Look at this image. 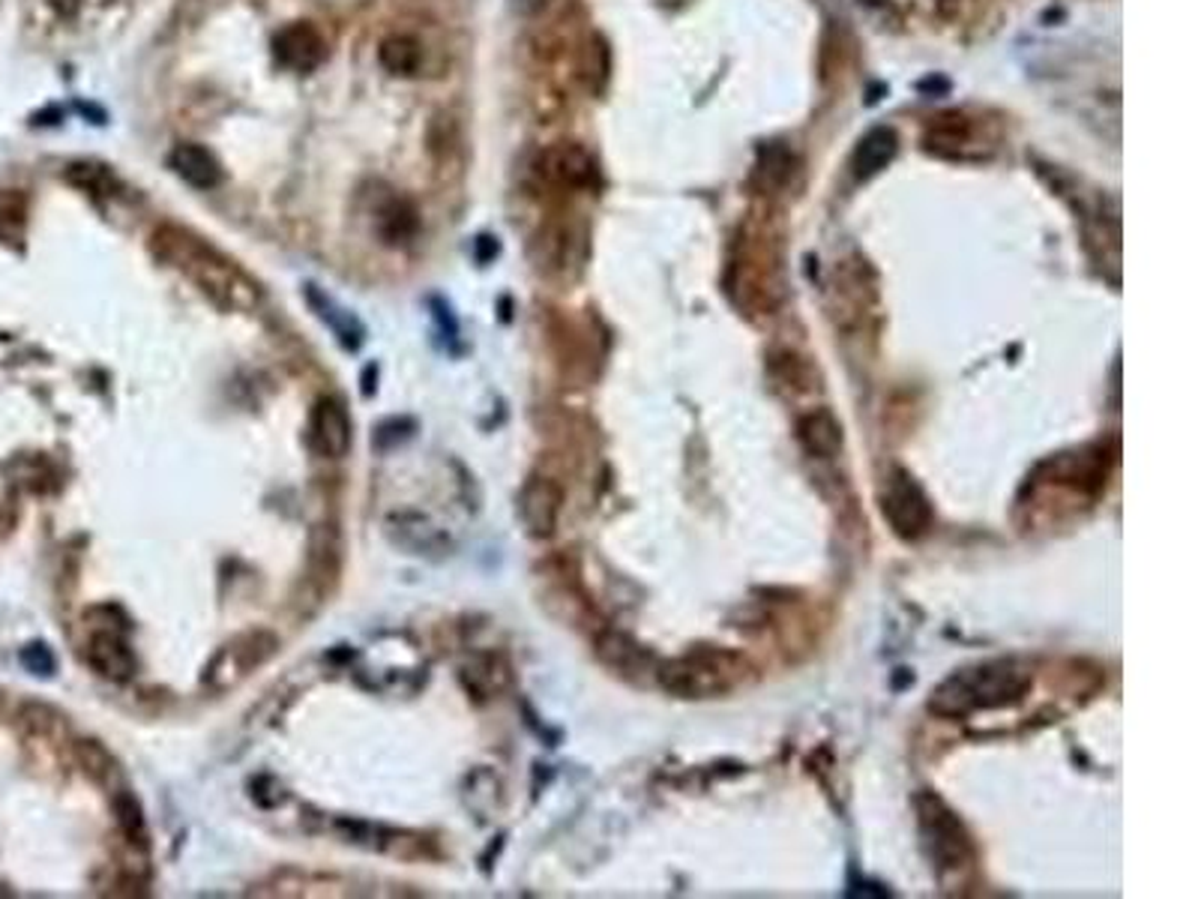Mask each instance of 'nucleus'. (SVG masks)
Instances as JSON below:
<instances>
[{"label":"nucleus","instance_id":"20e7f679","mask_svg":"<svg viewBox=\"0 0 1198 899\" xmlns=\"http://www.w3.org/2000/svg\"><path fill=\"white\" fill-rule=\"evenodd\" d=\"M914 807H917V819H920L924 846L929 849V858H932L935 867L941 872L968 867L974 849L971 837H968L959 816L932 791H920Z\"/></svg>","mask_w":1198,"mask_h":899},{"label":"nucleus","instance_id":"cd10ccee","mask_svg":"<svg viewBox=\"0 0 1198 899\" xmlns=\"http://www.w3.org/2000/svg\"><path fill=\"white\" fill-rule=\"evenodd\" d=\"M917 90H920V93H947V90H950V81L941 79V76H929V79H924L920 84H917Z\"/></svg>","mask_w":1198,"mask_h":899},{"label":"nucleus","instance_id":"f8f14e48","mask_svg":"<svg viewBox=\"0 0 1198 899\" xmlns=\"http://www.w3.org/2000/svg\"><path fill=\"white\" fill-rule=\"evenodd\" d=\"M926 150L941 159H971L968 150L977 148V136H974L971 120L959 114V111H950V114H941L935 118L926 129Z\"/></svg>","mask_w":1198,"mask_h":899},{"label":"nucleus","instance_id":"393cba45","mask_svg":"<svg viewBox=\"0 0 1198 899\" xmlns=\"http://www.w3.org/2000/svg\"><path fill=\"white\" fill-rule=\"evenodd\" d=\"M67 178L76 183V187L88 189V192H111L114 189V178L106 166H93V162H76L69 166Z\"/></svg>","mask_w":1198,"mask_h":899},{"label":"nucleus","instance_id":"ddd939ff","mask_svg":"<svg viewBox=\"0 0 1198 899\" xmlns=\"http://www.w3.org/2000/svg\"><path fill=\"white\" fill-rule=\"evenodd\" d=\"M168 166H171V171H174L187 187L201 189V192L217 189L219 183H222V166H219V159L207 148H201V144H178V148L171 150V157H168Z\"/></svg>","mask_w":1198,"mask_h":899},{"label":"nucleus","instance_id":"9d476101","mask_svg":"<svg viewBox=\"0 0 1198 899\" xmlns=\"http://www.w3.org/2000/svg\"><path fill=\"white\" fill-rule=\"evenodd\" d=\"M273 51L279 67L291 72H312L327 58V42L321 30L312 28L309 21H294L276 33Z\"/></svg>","mask_w":1198,"mask_h":899},{"label":"nucleus","instance_id":"c85d7f7f","mask_svg":"<svg viewBox=\"0 0 1198 899\" xmlns=\"http://www.w3.org/2000/svg\"><path fill=\"white\" fill-rule=\"evenodd\" d=\"M512 7L521 12V16H533L549 7V0H512Z\"/></svg>","mask_w":1198,"mask_h":899},{"label":"nucleus","instance_id":"b1692460","mask_svg":"<svg viewBox=\"0 0 1198 899\" xmlns=\"http://www.w3.org/2000/svg\"><path fill=\"white\" fill-rule=\"evenodd\" d=\"M28 226V198L19 189H0V240L16 243Z\"/></svg>","mask_w":1198,"mask_h":899},{"label":"nucleus","instance_id":"c756f323","mask_svg":"<svg viewBox=\"0 0 1198 899\" xmlns=\"http://www.w3.org/2000/svg\"><path fill=\"white\" fill-rule=\"evenodd\" d=\"M860 3H866V7H885L887 0H860Z\"/></svg>","mask_w":1198,"mask_h":899},{"label":"nucleus","instance_id":"6e6552de","mask_svg":"<svg viewBox=\"0 0 1198 899\" xmlns=\"http://www.w3.org/2000/svg\"><path fill=\"white\" fill-rule=\"evenodd\" d=\"M563 510V489L551 477H531L519 492V519L531 537H551Z\"/></svg>","mask_w":1198,"mask_h":899},{"label":"nucleus","instance_id":"9b49d317","mask_svg":"<svg viewBox=\"0 0 1198 899\" xmlns=\"http://www.w3.org/2000/svg\"><path fill=\"white\" fill-rule=\"evenodd\" d=\"M88 662L93 666V672L114 683L129 681L138 669L136 653L127 645V639L114 630H99L90 636Z\"/></svg>","mask_w":1198,"mask_h":899},{"label":"nucleus","instance_id":"0eeeda50","mask_svg":"<svg viewBox=\"0 0 1198 899\" xmlns=\"http://www.w3.org/2000/svg\"><path fill=\"white\" fill-rule=\"evenodd\" d=\"M351 441H355V426H351V414L342 399H333V396L318 399L312 417H309V444L315 453L327 456V459H342L351 450Z\"/></svg>","mask_w":1198,"mask_h":899},{"label":"nucleus","instance_id":"6ab92c4d","mask_svg":"<svg viewBox=\"0 0 1198 899\" xmlns=\"http://www.w3.org/2000/svg\"><path fill=\"white\" fill-rule=\"evenodd\" d=\"M378 63H381L390 76L411 79L422 67L420 42L405 37V33H393V37H387V40H381V46H378Z\"/></svg>","mask_w":1198,"mask_h":899},{"label":"nucleus","instance_id":"2eb2a0df","mask_svg":"<svg viewBox=\"0 0 1198 899\" xmlns=\"http://www.w3.org/2000/svg\"><path fill=\"white\" fill-rule=\"evenodd\" d=\"M896 150H899L896 129L872 127L869 132H866L863 139L857 141L855 159H851L855 174L860 180H869V178H875V174H881V171H885L887 166L896 159Z\"/></svg>","mask_w":1198,"mask_h":899},{"label":"nucleus","instance_id":"a878e982","mask_svg":"<svg viewBox=\"0 0 1198 899\" xmlns=\"http://www.w3.org/2000/svg\"><path fill=\"white\" fill-rule=\"evenodd\" d=\"M21 662L28 666L30 672L42 675V678H49V675L54 672V653H51L46 645H28V648L21 651Z\"/></svg>","mask_w":1198,"mask_h":899},{"label":"nucleus","instance_id":"4be33fe9","mask_svg":"<svg viewBox=\"0 0 1198 899\" xmlns=\"http://www.w3.org/2000/svg\"><path fill=\"white\" fill-rule=\"evenodd\" d=\"M791 171H795V153L782 141L761 144L756 162V180L761 183V189L782 187L791 178Z\"/></svg>","mask_w":1198,"mask_h":899},{"label":"nucleus","instance_id":"a211bd4d","mask_svg":"<svg viewBox=\"0 0 1198 899\" xmlns=\"http://www.w3.org/2000/svg\"><path fill=\"white\" fill-rule=\"evenodd\" d=\"M462 681L468 692L480 696V699L498 696L512 681L510 662L503 660L501 653H477L462 666Z\"/></svg>","mask_w":1198,"mask_h":899},{"label":"nucleus","instance_id":"5701e85b","mask_svg":"<svg viewBox=\"0 0 1198 899\" xmlns=\"http://www.w3.org/2000/svg\"><path fill=\"white\" fill-rule=\"evenodd\" d=\"M378 231H381L383 243H393V247L396 243H408L417 234V213L402 198H390L378 210Z\"/></svg>","mask_w":1198,"mask_h":899},{"label":"nucleus","instance_id":"dca6fc26","mask_svg":"<svg viewBox=\"0 0 1198 899\" xmlns=\"http://www.w3.org/2000/svg\"><path fill=\"white\" fill-rule=\"evenodd\" d=\"M306 300H309L315 316L333 330V337L342 342V348H348V351L360 348V342H363V324H360L348 309L339 307L333 297L325 294L318 286H306Z\"/></svg>","mask_w":1198,"mask_h":899},{"label":"nucleus","instance_id":"aec40b11","mask_svg":"<svg viewBox=\"0 0 1198 899\" xmlns=\"http://www.w3.org/2000/svg\"><path fill=\"white\" fill-rule=\"evenodd\" d=\"M76 759H79L81 771L88 773L90 780L106 786L109 791L123 789V773H120L118 759L111 756L106 747L99 741H79L76 743Z\"/></svg>","mask_w":1198,"mask_h":899},{"label":"nucleus","instance_id":"f03ea898","mask_svg":"<svg viewBox=\"0 0 1198 899\" xmlns=\"http://www.w3.org/2000/svg\"><path fill=\"white\" fill-rule=\"evenodd\" d=\"M1031 690V672L1016 660H989L959 669L929 692V711L944 720H968L980 711L1012 708Z\"/></svg>","mask_w":1198,"mask_h":899},{"label":"nucleus","instance_id":"7ed1b4c3","mask_svg":"<svg viewBox=\"0 0 1198 899\" xmlns=\"http://www.w3.org/2000/svg\"><path fill=\"white\" fill-rule=\"evenodd\" d=\"M749 666L747 660L726 648H692L683 657H675L659 666L662 690L680 699H717L743 683Z\"/></svg>","mask_w":1198,"mask_h":899},{"label":"nucleus","instance_id":"bb28decb","mask_svg":"<svg viewBox=\"0 0 1198 899\" xmlns=\"http://www.w3.org/2000/svg\"><path fill=\"white\" fill-rule=\"evenodd\" d=\"M49 7L58 12L60 19H76L81 10V0H49Z\"/></svg>","mask_w":1198,"mask_h":899},{"label":"nucleus","instance_id":"412c9836","mask_svg":"<svg viewBox=\"0 0 1198 899\" xmlns=\"http://www.w3.org/2000/svg\"><path fill=\"white\" fill-rule=\"evenodd\" d=\"M111 807H114V819H118L120 833L127 837L129 846L136 849H148V821H144V812H141V803L136 801V795H129L127 789L111 791Z\"/></svg>","mask_w":1198,"mask_h":899},{"label":"nucleus","instance_id":"4468645a","mask_svg":"<svg viewBox=\"0 0 1198 899\" xmlns=\"http://www.w3.org/2000/svg\"><path fill=\"white\" fill-rule=\"evenodd\" d=\"M797 438L806 447V453L818 459H833L842 450V423L836 420L833 411L816 408L809 414L800 417L797 423Z\"/></svg>","mask_w":1198,"mask_h":899},{"label":"nucleus","instance_id":"1a4fd4ad","mask_svg":"<svg viewBox=\"0 0 1198 899\" xmlns=\"http://www.w3.org/2000/svg\"><path fill=\"white\" fill-rule=\"evenodd\" d=\"M540 171L551 183L567 189H590L599 183L597 159L581 144H555L540 157Z\"/></svg>","mask_w":1198,"mask_h":899},{"label":"nucleus","instance_id":"f3484780","mask_svg":"<svg viewBox=\"0 0 1198 899\" xmlns=\"http://www.w3.org/2000/svg\"><path fill=\"white\" fill-rule=\"evenodd\" d=\"M387 531H390L396 543L413 555L447 552V546H450L447 543V537H443L429 519H422V516L417 513L393 516V519L387 522Z\"/></svg>","mask_w":1198,"mask_h":899},{"label":"nucleus","instance_id":"39448f33","mask_svg":"<svg viewBox=\"0 0 1198 899\" xmlns=\"http://www.w3.org/2000/svg\"><path fill=\"white\" fill-rule=\"evenodd\" d=\"M878 507L885 522L893 528V535L902 540H920L932 531V501L905 468H893L890 475H885L878 489Z\"/></svg>","mask_w":1198,"mask_h":899},{"label":"nucleus","instance_id":"423d86ee","mask_svg":"<svg viewBox=\"0 0 1198 899\" xmlns=\"http://www.w3.org/2000/svg\"><path fill=\"white\" fill-rule=\"evenodd\" d=\"M276 651H279V639L273 632H243V636H237V639H231L213 653V660L204 669V683L217 692L237 687V683L256 672L258 666H264Z\"/></svg>","mask_w":1198,"mask_h":899},{"label":"nucleus","instance_id":"f257e3e1","mask_svg":"<svg viewBox=\"0 0 1198 899\" xmlns=\"http://www.w3.org/2000/svg\"><path fill=\"white\" fill-rule=\"evenodd\" d=\"M153 252L162 258L168 268L180 270L189 282H196L213 303L222 309H256L258 286L228 261L217 247L196 238L192 231L178 226H162L153 234Z\"/></svg>","mask_w":1198,"mask_h":899}]
</instances>
